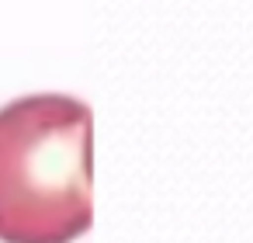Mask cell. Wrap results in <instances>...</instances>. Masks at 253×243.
<instances>
[{
    "label": "cell",
    "instance_id": "obj_1",
    "mask_svg": "<svg viewBox=\"0 0 253 243\" xmlns=\"http://www.w3.org/2000/svg\"><path fill=\"white\" fill-rule=\"evenodd\" d=\"M90 219V108L63 94L0 108V240L70 243Z\"/></svg>",
    "mask_w": 253,
    "mask_h": 243
}]
</instances>
